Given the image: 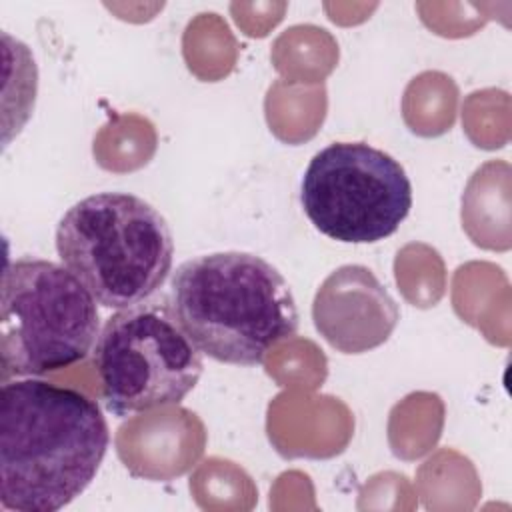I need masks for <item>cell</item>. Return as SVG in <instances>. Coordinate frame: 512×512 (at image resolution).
<instances>
[{
    "label": "cell",
    "mask_w": 512,
    "mask_h": 512,
    "mask_svg": "<svg viewBox=\"0 0 512 512\" xmlns=\"http://www.w3.org/2000/svg\"><path fill=\"white\" fill-rule=\"evenodd\" d=\"M110 444L106 416L84 392L26 376L0 390V504L56 512L94 480Z\"/></svg>",
    "instance_id": "1"
},
{
    "label": "cell",
    "mask_w": 512,
    "mask_h": 512,
    "mask_svg": "<svg viewBox=\"0 0 512 512\" xmlns=\"http://www.w3.org/2000/svg\"><path fill=\"white\" fill-rule=\"evenodd\" d=\"M170 306L194 346L222 364L258 366L298 330L286 278L250 252H212L172 274Z\"/></svg>",
    "instance_id": "2"
},
{
    "label": "cell",
    "mask_w": 512,
    "mask_h": 512,
    "mask_svg": "<svg viewBox=\"0 0 512 512\" xmlns=\"http://www.w3.org/2000/svg\"><path fill=\"white\" fill-rule=\"evenodd\" d=\"M60 262L104 308H130L154 296L172 272L174 238L166 218L130 192H96L72 204L56 226Z\"/></svg>",
    "instance_id": "3"
},
{
    "label": "cell",
    "mask_w": 512,
    "mask_h": 512,
    "mask_svg": "<svg viewBox=\"0 0 512 512\" xmlns=\"http://www.w3.org/2000/svg\"><path fill=\"white\" fill-rule=\"evenodd\" d=\"M96 304L64 264L28 256L8 262L0 296L2 378L42 376L84 360L100 334Z\"/></svg>",
    "instance_id": "4"
},
{
    "label": "cell",
    "mask_w": 512,
    "mask_h": 512,
    "mask_svg": "<svg viewBox=\"0 0 512 512\" xmlns=\"http://www.w3.org/2000/svg\"><path fill=\"white\" fill-rule=\"evenodd\" d=\"M102 400L114 416L178 404L202 376V352L168 300H146L112 314L94 346Z\"/></svg>",
    "instance_id": "5"
},
{
    "label": "cell",
    "mask_w": 512,
    "mask_h": 512,
    "mask_svg": "<svg viewBox=\"0 0 512 512\" xmlns=\"http://www.w3.org/2000/svg\"><path fill=\"white\" fill-rule=\"evenodd\" d=\"M300 202L324 236L372 244L392 236L412 208L404 166L366 142H332L312 156L300 180Z\"/></svg>",
    "instance_id": "6"
},
{
    "label": "cell",
    "mask_w": 512,
    "mask_h": 512,
    "mask_svg": "<svg viewBox=\"0 0 512 512\" xmlns=\"http://www.w3.org/2000/svg\"><path fill=\"white\" fill-rule=\"evenodd\" d=\"M312 320L334 350L362 354L392 336L400 310L370 268L344 264L330 272L316 290Z\"/></svg>",
    "instance_id": "7"
}]
</instances>
